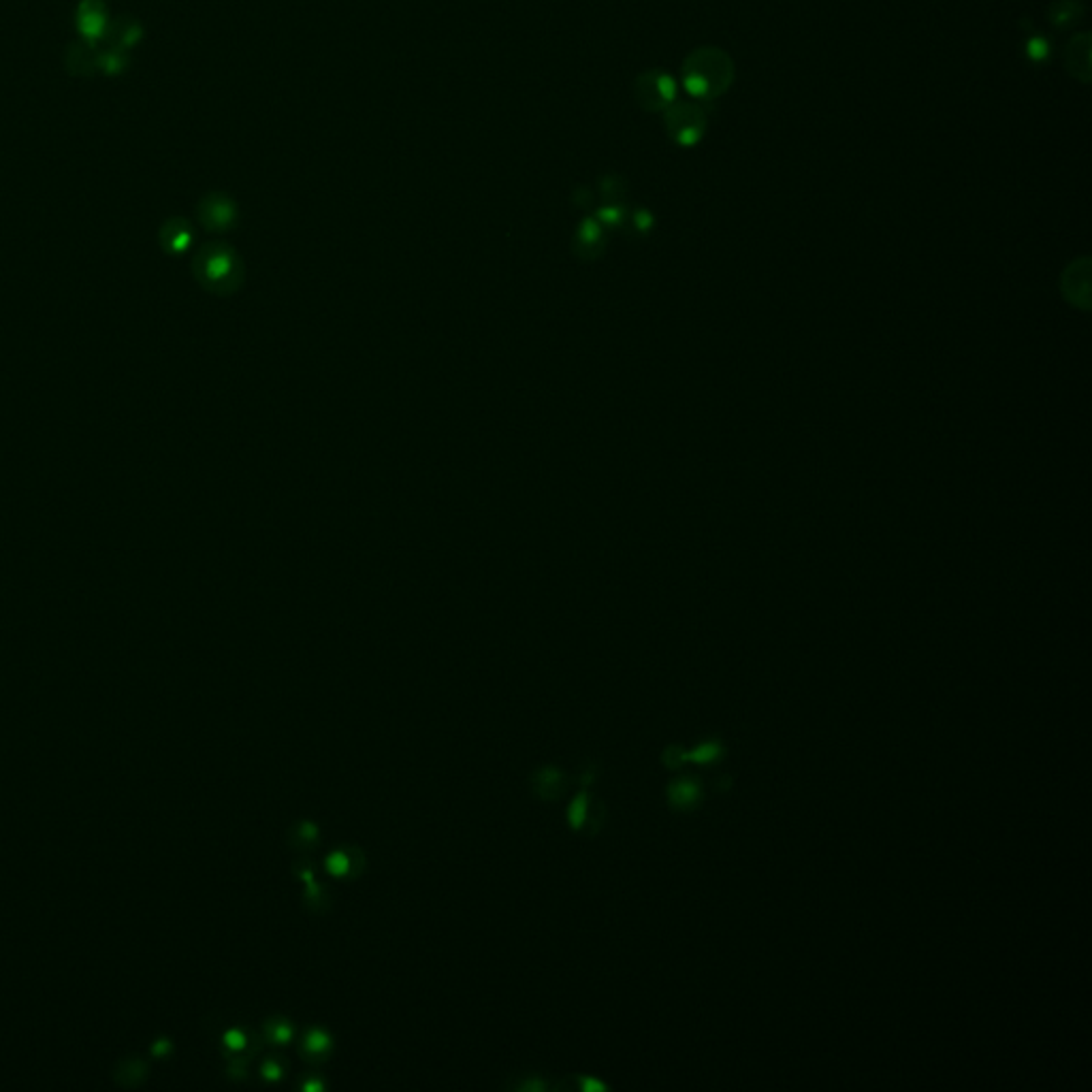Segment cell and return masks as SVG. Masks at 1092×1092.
Listing matches in <instances>:
<instances>
[{"label": "cell", "instance_id": "6da1fadb", "mask_svg": "<svg viewBox=\"0 0 1092 1092\" xmlns=\"http://www.w3.org/2000/svg\"><path fill=\"white\" fill-rule=\"evenodd\" d=\"M683 85L695 101L711 103L726 94L734 82V60L715 45L689 51L681 67Z\"/></svg>", "mask_w": 1092, "mask_h": 1092}, {"label": "cell", "instance_id": "7a4b0ae2", "mask_svg": "<svg viewBox=\"0 0 1092 1092\" xmlns=\"http://www.w3.org/2000/svg\"><path fill=\"white\" fill-rule=\"evenodd\" d=\"M192 273L199 284L205 291H210L211 295L228 297L237 292L244 284L246 267L233 246L214 241V244H205L194 255Z\"/></svg>", "mask_w": 1092, "mask_h": 1092}, {"label": "cell", "instance_id": "3957f363", "mask_svg": "<svg viewBox=\"0 0 1092 1092\" xmlns=\"http://www.w3.org/2000/svg\"><path fill=\"white\" fill-rule=\"evenodd\" d=\"M706 124V109L700 101H675L664 112L666 133L681 148H692L703 141Z\"/></svg>", "mask_w": 1092, "mask_h": 1092}, {"label": "cell", "instance_id": "277c9868", "mask_svg": "<svg viewBox=\"0 0 1092 1092\" xmlns=\"http://www.w3.org/2000/svg\"><path fill=\"white\" fill-rule=\"evenodd\" d=\"M631 92H634V101L638 103V107H642L645 112L651 113H664L666 109L676 101V82L672 79V75L666 71L649 68V71H642L634 79V88H631Z\"/></svg>", "mask_w": 1092, "mask_h": 1092}, {"label": "cell", "instance_id": "5b68a950", "mask_svg": "<svg viewBox=\"0 0 1092 1092\" xmlns=\"http://www.w3.org/2000/svg\"><path fill=\"white\" fill-rule=\"evenodd\" d=\"M199 222L210 233H228L237 227V203L224 192H207L197 205Z\"/></svg>", "mask_w": 1092, "mask_h": 1092}, {"label": "cell", "instance_id": "8992f818", "mask_svg": "<svg viewBox=\"0 0 1092 1092\" xmlns=\"http://www.w3.org/2000/svg\"><path fill=\"white\" fill-rule=\"evenodd\" d=\"M75 22H77V32L82 34L84 41L101 43L109 22H112L107 3L105 0H82L75 13Z\"/></svg>", "mask_w": 1092, "mask_h": 1092}, {"label": "cell", "instance_id": "52a82bcc", "mask_svg": "<svg viewBox=\"0 0 1092 1092\" xmlns=\"http://www.w3.org/2000/svg\"><path fill=\"white\" fill-rule=\"evenodd\" d=\"M1090 49L1092 43L1088 32H1078L1065 48V68L1079 84L1090 82Z\"/></svg>", "mask_w": 1092, "mask_h": 1092}, {"label": "cell", "instance_id": "ba28073f", "mask_svg": "<svg viewBox=\"0 0 1092 1092\" xmlns=\"http://www.w3.org/2000/svg\"><path fill=\"white\" fill-rule=\"evenodd\" d=\"M158 239L166 255H183V252L191 250L194 241V228L186 218L174 216L160 227Z\"/></svg>", "mask_w": 1092, "mask_h": 1092}, {"label": "cell", "instance_id": "9c48e42d", "mask_svg": "<svg viewBox=\"0 0 1092 1092\" xmlns=\"http://www.w3.org/2000/svg\"><path fill=\"white\" fill-rule=\"evenodd\" d=\"M141 39H143V26L135 20V17L124 15V17H118V20L109 22V28H107L105 37H103V41H105L109 48L130 51L137 43L141 41Z\"/></svg>", "mask_w": 1092, "mask_h": 1092}, {"label": "cell", "instance_id": "30bf717a", "mask_svg": "<svg viewBox=\"0 0 1092 1092\" xmlns=\"http://www.w3.org/2000/svg\"><path fill=\"white\" fill-rule=\"evenodd\" d=\"M604 248V227L595 218H585L574 233V252L583 258H595Z\"/></svg>", "mask_w": 1092, "mask_h": 1092}, {"label": "cell", "instance_id": "8fae6325", "mask_svg": "<svg viewBox=\"0 0 1092 1092\" xmlns=\"http://www.w3.org/2000/svg\"><path fill=\"white\" fill-rule=\"evenodd\" d=\"M700 796H703V790H700V783L692 777H683L679 781H672L668 787V801L675 809H681V811H689V809H694L695 804H698Z\"/></svg>", "mask_w": 1092, "mask_h": 1092}, {"label": "cell", "instance_id": "7c38bea8", "mask_svg": "<svg viewBox=\"0 0 1092 1092\" xmlns=\"http://www.w3.org/2000/svg\"><path fill=\"white\" fill-rule=\"evenodd\" d=\"M1084 15V3L1082 0H1054V3L1050 4L1048 17L1050 22L1056 28H1061V31H1067V28L1076 26L1079 20H1082Z\"/></svg>", "mask_w": 1092, "mask_h": 1092}, {"label": "cell", "instance_id": "4fadbf2b", "mask_svg": "<svg viewBox=\"0 0 1092 1092\" xmlns=\"http://www.w3.org/2000/svg\"><path fill=\"white\" fill-rule=\"evenodd\" d=\"M333 1050V1037L329 1033L325 1031V1028L320 1026H309L306 1033H303L301 1037V1054L306 1056V1059H320V1056H327Z\"/></svg>", "mask_w": 1092, "mask_h": 1092}, {"label": "cell", "instance_id": "5bb4252c", "mask_svg": "<svg viewBox=\"0 0 1092 1092\" xmlns=\"http://www.w3.org/2000/svg\"><path fill=\"white\" fill-rule=\"evenodd\" d=\"M130 67V54L124 49L107 48L96 51V71L103 75H120Z\"/></svg>", "mask_w": 1092, "mask_h": 1092}, {"label": "cell", "instance_id": "9a60e30c", "mask_svg": "<svg viewBox=\"0 0 1092 1092\" xmlns=\"http://www.w3.org/2000/svg\"><path fill=\"white\" fill-rule=\"evenodd\" d=\"M723 756V745L720 740H711V743L694 747L692 751L679 753V762H695V764H711L720 760Z\"/></svg>", "mask_w": 1092, "mask_h": 1092}, {"label": "cell", "instance_id": "2e32d148", "mask_svg": "<svg viewBox=\"0 0 1092 1092\" xmlns=\"http://www.w3.org/2000/svg\"><path fill=\"white\" fill-rule=\"evenodd\" d=\"M265 1034L267 1039L275 1045H286L291 1043L292 1034H295V1028L286 1018H282V1016H275V1018L265 1022Z\"/></svg>", "mask_w": 1092, "mask_h": 1092}, {"label": "cell", "instance_id": "e0dca14e", "mask_svg": "<svg viewBox=\"0 0 1092 1092\" xmlns=\"http://www.w3.org/2000/svg\"><path fill=\"white\" fill-rule=\"evenodd\" d=\"M587 807H589L587 790L578 792V794L574 796V801L570 802V807H568V821H570V826L574 828V830H578V828L585 824V819H587Z\"/></svg>", "mask_w": 1092, "mask_h": 1092}, {"label": "cell", "instance_id": "ac0fdd59", "mask_svg": "<svg viewBox=\"0 0 1092 1092\" xmlns=\"http://www.w3.org/2000/svg\"><path fill=\"white\" fill-rule=\"evenodd\" d=\"M325 866L331 875L344 877V875H348L350 869H353V860H350L348 852H344V849H333V852L325 858Z\"/></svg>", "mask_w": 1092, "mask_h": 1092}, {"label": "cell", "instance_id": "d6986e66", "mask_svg": "<svg viewBox=\"0 0 1092 1092\" xmlns=\"http://www.w3.org/2000/svg\"><path fill=\"white\" fill-rule=\"evenodd\" d=\"M1025 49H1026V56L1033 62H1045V60H1048V56H1050L1048 39L1042 37V34H1037V32H1033L1031 37L1026 39Z\"/></svg>", "mask_w": 1092, "mask_h": 1092}, {"label": "cell", "instance_id": "ffe728a7", "mask_svg": "<svg viewBox=\"0 0 1092 1092\" xmlns=\"http://www.w3.org/2000/svg\"><path fill=\"white\" fill-rule=\"evenodd\" d=\"M595 220L602 224V227H619L621 222L625 220V210L621 203H606L604 207H600L595 214Z\"/></svg>", "mask_w": 1092, "mask_h": 1092}, {"label": "cell", "instance_id": "44dd1931", "mask_svg": "<svg viewBox=\"0 0 1092 1092\" xmlns=\"http://www.w3.org/2000/svg\"><path fill=\"white\" fill-rule=\"evenodd\" d=\"M600 192L606 199V203H619V199L625 192L623 180L619 175H604L600 182Z\"/></svg>", "mask_w": 1092, "mask_h": 1092}, {"label": "cell", "instance_id": "7402d4cb", "mask_svg": "<svg viewBox=\"0 0 1092 1092\" xmlns=\"http://www.w3.org/2000/svg\"><path fill=\"white\" fill-rule=\"evenodd\" d=\"M297 835H299V843H301V845H314L316 841H318L320 830H318V826L314 824V821L306 819V821H301V824H299Z\"/></svg>", "mask_w": 1092, "mask_h": 1092}, {"label": "cell", "instance_id": "603a6c76", "mask_svg": "<svg viewBox=\"0 0 1092 1092\" xmlns=\"http://www.w3.org/2000/svg\"><path fill=\"white\" fill-rule=\"evenodd\" d=\"M261 1073H263V1078L267 1079V1082H280V1079L284 1078V1067L280 1065V1061L267 1059L265 1062H263Z\"/></svg>", "mask_w": 1092, "mask_h": 1092}, {"label": "cell", "instance_id": "cb8c5ba5", "mask_svg": "<svg viewBox=\"0 0 1092 1092\" xmlns=\"http://www.w3.org/2000/svg\"><path fill=\"white\" fill-rule=\"evenodd\" d=\"M246 1042H248V1039H246V1034L237 1031V1028H231V1031L224 1034V1045L231 1050H241L246 1045Z\"/></svg>", "mask_w": 1092, "mask_h": 1092}, {"label": "cell", "instance_id": "d4e9b609", "mask_svg": "<svg viewBox=\"0 0 1092 1092\" xmlns=\"http://www.w3.org/2000/svg\"><path fill=\"white\" fill-rule=\"evenodd\" d=\"M580 1086H583V1090H585V1092L606 1090V1084L597 1082V1079H594V1078H587V1076H583V1078H580Z\"/></svg>", "mask_w": 1092, "mask_h": 1092}, {"label": "cell", "instance_id": "484cf974", "mask_svg": "<svg viewBox=\"0 0 1092 1092\" xmlns=\"http://www.w3.org/2000/svg\"><path fill=\"white\" fill-rule=\"evenodd\" d=\"M301 1088L308 1090V1092H320V1090L325 1088V1086H323V1082H320V1078H309L308 1082L301 1084Z\"/></svg>", "mask_w": 1092, "mask_h": 1092}]
</instances>
